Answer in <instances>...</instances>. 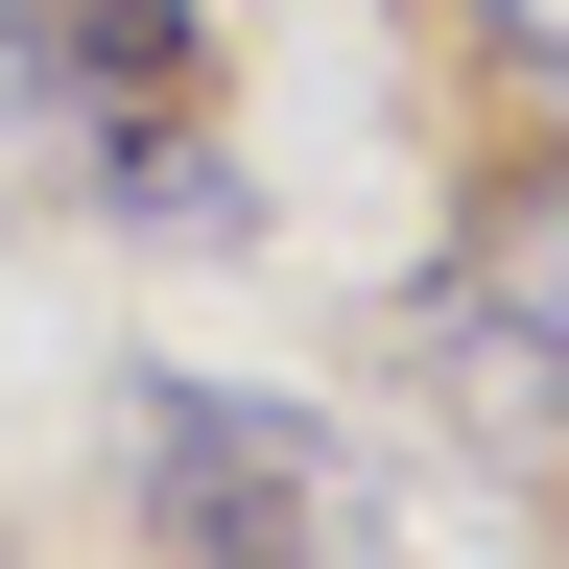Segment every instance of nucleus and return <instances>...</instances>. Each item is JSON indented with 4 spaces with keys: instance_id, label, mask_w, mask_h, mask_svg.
Here are the masks:
<instances>
[{
    "instance_id": "f257e3e1",
    "label": "nucleus",
    "mask_w": 569,
    "mask_h": 569,
    "mask_svg": "<svg viewBox=\"0 0 569 569\" xmlns=\"http://www.w3.org/2000/svg\"><path fill=\"white\" fill-rule=\"evenodd\" d=\"M119 498H142L167 569H380V475L332 451V403L190 380V356L119 380Z\"/></svg>"
},
{
    "instance_id": "f03ea898",
    "label": "nucleus",
    "mask_w": 569,
    "mask_h": 569,
    "mask_svg": "<svg viewBox=\"0 0 569 569\" xmlns=\"http://www.w3.org/2000/svg\"><path fill=\"white\" fill-rule=\"evenodd\" d=\"M427 380H451V427L498 475H569V190L498 213V238L427 284Z\"/></svg>"
},
{
    "instance_id": "7ed1b4c3",
    "label": "nucleus",
    "mask_w": 569,
    "mask_h": 569,
    "mask_svg": "<svg viewBox=\"0 0 569 569\" xmlns=\"http://www.w3.org/2000/svg\"><path fill=\"white\" fill-rule=\"evenodd\" d=\"M190 71H213L190 0H0V119H71V142H96V119H167Z\"/></svg>"
},
{
    "instance_id": "20e7f679",
    "label": "nucleus",
    "mask_w": 569,
    "mask_h": 569,
    "mask_svg": "<svg viewBox=\"0 0 569 569\" xmlns=\"http://www.w3.org/2000/svg\"><path fill=\"white\" fill-rule=\"evenodd\" d=\"M96 213H142V238H261L238 142H190V96L167 119H96Z\"/></svg>"
}]
</instances>
